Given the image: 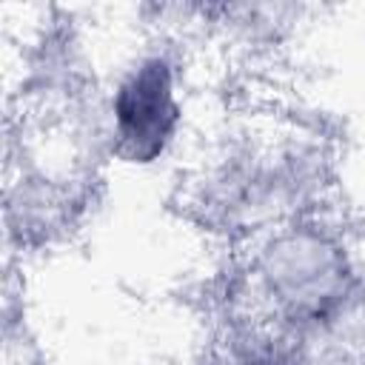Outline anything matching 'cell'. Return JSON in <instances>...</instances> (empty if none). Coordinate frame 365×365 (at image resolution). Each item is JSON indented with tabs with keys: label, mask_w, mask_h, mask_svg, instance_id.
Segmentation results:
<instances>
[{
	"label": "cell",
	"mask_w": 365,
	"mask_h": 365,
	"mask_svg": "<svg viewBox=\"0 0 365 365\" xmlns=\"http://www.w3.org/2000/svg\"><path fill=\"white\" fill-rule=\"evenodd\" d=\"M117 137L134 160H151L163 151L177 123L171 74L163 60L143 63L114 97Z\"/></svg>",
	"instance_id": "1"
}]
</instances>
